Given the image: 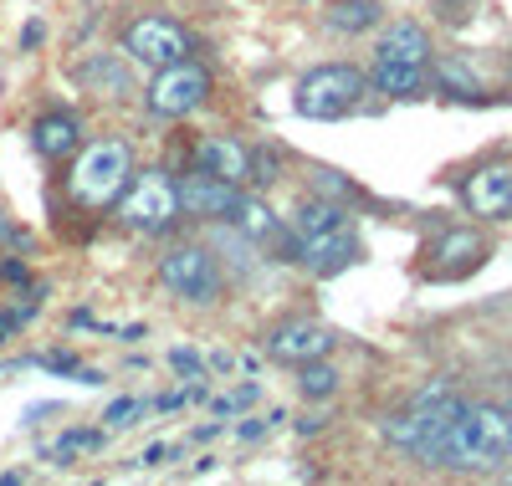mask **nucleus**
I'll return each instance as SVG.
<instances>
[{
  "mask_svg": "<svg viewBox=\"0 0 512 486\" xmlns=\"http://www.w3.org/2000/svg\"><path fill=\"white\" fill-rule=\"evenodd\" d=\"M512 461V410L507 405H466L451 430L441 435L436 456L425 466H441V471H466V476H487V471H502Z\"/></svg>",
  "mask_w": 512,
  "mask_h": 486,
  "instance_id": "nucleus-1",
  "label": "nucleus"
},
{
  "mask_svg": "<svg viewBox=\"0 0 512 486\" xmlns=\"http://www.w3.org/2000/svg\"><path fill=\"white\" fill-rule=\"evenodd\" d=\"M466 410V400L451 389V379H431L415 400H410V410H400V415H390L384 420V440L390 446H400V451H410L415 461H431L436 456V446H441V435L451 430V420Z\"/></svg>",
  "mask_w": 512,
  "mask_h": 486,
  "instance_id": "nucleus-2",
  "label": "nucleus"
},
{
  "mask_svg": "<svg viewBox=\"0 0 512 486\" xmlns=\"http://www.w3.org/2000/svg\"><path fill=\"white\" fill-rule=\"evenodd\" d=\"M369 93V77L349 62H323L313 72L297 77L292 87V108L297 118H313V123H333V118H349Z\"/></svg>",
  "mask_w": 512,
  "mask_h": 486,
  "instance_id": "nucleus-3",
  "label": "nucleus"
},
{
  "mask_svg": "<svg viewBox=\"0 0 512 486\" xmlns=\"http://www.w3.org/2000/svg\"><path fill=\"white\" fill-rule=\"evenodd\" d=\"M128 174H134V149L123 139H103V144H88L77 154V164L67 174V190H72L77 205L103 210L128 190Z\"/></svg>",
  "mask_w": 512,
  "mask_h": 486,
  "instance_id": "nucleus-4",
  "label": "nucleus"
},
{
  "mask_svg": "<svg viewBox=\"0 0 512 486\" xmlns=\"http://www.w3.org/2000/svg\"><path fill=\"white\" fill-rule=\"evenodd\" d=\"M159 282L175 292V297H185V302H195V307H210L221 297V261L210 256L205 246H169L164 256H159Z\"/></svg>",
  "mask_w": 512,
  "mask_h": 486,
  "instance_id": "nucleus-5",
  "label": "nucleus"
},
{
  "mask_svg": "<svg viewBox=\"0 0 512 486\" xmlns=\"http://www.w3.org/2000/svg\"><path fill=\"white\" fill-rule=\"evenodd\" d=\"M118 215H123L128 231H169L180 220V190H175V180H169L164 169L139 174V180L128 185Z\"/></svg>",
  "mask_w": 512,
  "mask_h": 486,
  "instance_id": "nucleus-6",
  "label": "nucleus"
},
{
  "mask_svg": "<svg viewBox=\"0 0 512 486\" xmlns=\"http://www.w3.org/2000/svg\"><path fill=\"white\" fill-rule=\"evenodd\" d=\"M144 98H149V113H154V118H190V113L210 98V72L195 67L190 57H185V62H169V67L154 72V82H149Z\"/></svg>",
  "mask_w": 512,
  "mask_h": 486,
  "instance_id": "nucleus-7",
  "label": "nucleus"
},
{
  "mask_svg": "<svg viewBox=\"0 0 512 486\" xmlns=\"http://www.w3.org/2000/svg\"><path fill=\"white\" fill-rule=\"evenodd\" d=\"M123 52L144 62V67H169V62H185L190 57V31L169 16H139L134 26L123 31Z\"/></svg>",
  "mask_w": 512,
  "mask_h": 486,
  "instance_id": "nucleus-8",
  "label": "nucleus"
},
{
  "mask_svg": "<svg viewBox=\"0 0 512 486\" xmlns=\"http://www.w3.org/2000/svg\"><path fill=\"white\" fill-rule=\"evenodd\" d=\"M292 261H303L313 277H338L359 261V236L349 231V220L318 231V236H292Z\"/></svg>",
  "mask_w": 512,
  "mask_h": 486,
  "instance_id": "nucleus-9",
  "label": "nucleus"
},
{
  "mask_svg": "<svg viewBox=\"0 0 512 486\" xmlns=\"http://www.w3.org/2000/svg\"><path fill=\"white\" fill-rule=\"evenodd\" d=\"M180 190V215H195V220H231L236 205H241V185L221 180V174H185V180H175Z\"/></svg>",
  "mask_w": 512,
  "mask_h": 486,
  "instance_id": "nucleus-10",
  "label": "nucleus"
},
{
  "mask_svg": "<svg viewBox=\"0 0 512 486\" xmlns=\"http://www.w3.org/2000/svg\"><path fill=\"white\" fill-rule=\"evenodd\" d=\"M461 200L482 220H512V159H492V164L472 169L461 185Z\"/></svg>",
  "mask_w": 512,
  "mask_h": 486,
  "instance_id": "nucleus-11",
  "label": "nucleus"
},
{
  "mask_svg": "<svg viewBox=\"0 0 512 486\" xmlns=\"http://www.w3.org/2000/svg\"><path fill=\"white\" fill-rule=\"evenodd\" d=\"M333 348V328L318 323V318H292V323H277L272 338H267V353L277 364H308V359H328Z\"/></svg>",
  "mask_w": 512,
  "mask_h": 486,
  "instance_id": "nucleus-12",
  "label": "nucleus"
},
{
  "mask_svg": "<svg viewBox=\"0 0 512 486\" xmlns=\"http://www.w3.org/2000/svg\"><path fill=\"white\" fill-rule=\"evenodd\" d=\"M195 164H200L205 174H221V180H231V185L256 180V154H251L241 139H231V134H210V139H200Z\"/></svg>",
  "mask_w": 512,
  "mask_h": 486,
  "instance_id": "nucleus-13",
  "label": "nucleus"
},
{
  "mask_svg": "<svg viewBox=\"0 0 512 486\" xmlns=\"http://www.w3.org/2000/svg\"><path fill=\"white\" fill-rule=\"evenodd\" d=\"M374 62H400V67H431V31L415 21H395L379 36Z\"/></svg>",
  "mask_w": 512,
  "mask_h": 486,
  "instance_id": "nucleus-14",
  "label": "nucleus"
},
{
  "mask_svg": "<svg viewBox=\"0 0 512 486\" xmlns=\"http://www.w3.org/2000/svg\"><path fill=\"white\" fill-rule=\"evenodd\" d=\"M431 267H436V277H461V272H472V267H482V256H487V241L477 236V231H446L436 246H431Z\"/></svg>",
  "mask_w": 512,
  "mask_h": 486,
  "instance_id": "nucleus-15",
  "label": "nucleus"
},
{
  "mask_svg": "<svg viewBox=\"0 0 512 486\" xmlns=\"http://www.w3.org/2000/svg\"><path fill=\"white\" fill-rule=\"evenodd\" d=\"M82 139V123L72 113H47V118H36V149L47 154V159H62L72 154Z\"/></svg>",
  "mask_w": 512,
  "mask_h": 486,
  "instance_id": "nucleus-16",
  "label": "nucleus"
},
{
  "mask_svg": "<svg viewBox=\"0 0 512 486\" xmlns=\"http://www.w3.org/2000/svg\"><path fill=\"white\" fill-rule=\"evenodd\" d=\"M236 231L246 236V241H272V236H282V215H272V205L267 200H251V195H241V205H236Z\"/></svg>",
  "mask_w": 512,
  "mask_h": 486,
  "instance_id": "nucleus-17",
  "label": "nucleus"
},
{
  "mask_svg": "<svg viewBox=\"0 0 512 486\" xmlns=\"http://www.w3.org/2000/svg\"><path fill=\"white\" fill-rule=\"evenodd\" d=\"M384 98H420L425 93V67H400V62H374L369 77Z\"/></svg>",
  "mask_w": 512,
  "mask_h": 486,
  "instance_id": "nucleus-18",
  "label": "nucleus"
},
{
  "mask_svg": "<svg viewBox=\"0 0 512 486\" xmlns=\"http://www.w3.org/2000/svg\"><path fill=\"white\" fill-rule=\"evenodd\" d=\"M82 82H88V93H103V98H128V93H134L128 67L118 57H93L88 67H82Z\"/></svg>",
  "mask_w": 512,
  "mask_h": 486,
  "instance_id": "nucleus-19",
  "label": "nucleus"
},
{
  "mask_svg": "<svg viewBox=\"0 0 512 486\" xmlns=\"http://www.w3.org/2000/svg\"><path fill=\"white\" fill-rule=\"evenodd\" d=\"M379 0H333L328 6V26L344 31V36H359V31H374L379 26Z\"/></svg>",
  "mask_w": 512,
  "mask_h": 486,
  "instance_id": "nucleus-20",
  "label": "nucleus"
},
{
  "mask_svg": "<svg viewBox=\"0 0 512 486\" xmlns=\"http://www.w3.org/2000/svg\"><path fill=\"white\" fill-rule=\"evenodd\" d=\"M344 205H333V200H303L297 205V215H292V236H318V231H328V226H344Z\"/></svg>",
  "mask_w": 512,
  "mask_h": 486,
  "instance_id": "nucleus-21",
  "label": "nucleus"
},
{
  "mask_svg": "<svg viewBox=\"0 0 512 486\" xmlns=\"http://www.w3.org/2000/svg\"><path fill=\"white\" fill-rule=\"evenodd\" d=\"M436 82L446 87L451 98H482V82H477V72L466 67L461 57H446V62H436Z\"/></svg>",
  "mask_w": 512,
  "mask_h": 486,
  "instance_id": "nucleus-22",
  "label": "nucleus"
},
{
  "mask_svg": "<svg viewBox=\"0 0 512 486\" xmlns=\"http://www.w3.org/2000/svg\"><path fill=\"white\" fill-rule=\"evenodd\" d=\"M297 389H303L308 400H328V394H338V369L323 364V359L297 364Z\"/></svg>",
  "mask_w": 512,
  "mask_h": 486,
  "instance_id": "nucleus-23",
  "label": "nucleus"
},
{
  "mask_svg": "<svg viewBox=\"0 0 512 486\" xmlns=\"http://www.w3.org/2000/svg\"><path fill=\"white\" fill-rule=\"evenodd\" d=\"M144 410H149V405H144V400H113V405H108V415H103V420H108V425H113V430H123V425H139V415H144Z\"/></svg>",
  "mask_w": 512,
  "mask_h": 486,
  "instance_id": "nucleus-24",
  "label": "nucleus"
},
{
  "mask_svg": "<svg viewBox=\"0 0 512 486\" xmlns=\"http://www.w3.org/2000/svg\"><path fill=\"white\" fill-rule=\"evenodd\" d=\"M436 11H441L446 26H466L477 16V0H436Z\"/></svg>",
  "mask_w": 512,
  "mask_h": 486,
  "instance_id": "nucleus-25",
  "label": "nucleus"
},
{
  "mask_svg": "<svg viewBox=\"0 0 512 486\" xmlns=\"http://www.w3.org/2000/svg\"><path fill=\"white\" fill-rule=\"evenodd\" d=\"M313 185L323 190V195H349V180L338 169H313Z\"/></svg>",
  "mask_w": 512,
  "mask_h": 486,
  "instance_id": "nucleus-26",
  "label": "nucleus"
},
{
  "mask_svg": "<svg viewBox=\"0 0 512 486\" xmlns=\"http://www.w3.org/2000/svg\"><path fill=\"white\" fill-rule=\"evenodd\" d=\"M169 364H175V369H185V374H200V359H195L190 348H175V353H169Z\"/></svg>",
  "mask_w": 512,
  "mask_h": 486,
  "instance_id": "nucleus-27",
  "label": "nucleus"
},
{
  "mask_svg": "<svg viewBox=\"0 0 512 486\" xmlns=\"http://www.w3.org/2000/svg\"><path fill=\"white\" fill-rule=\"evenodd\" d=\"M164 456H169V446H149V451H144V466H159Z\"/></svg>",
  "mask_w": 512,
  "mask_h": 486,
  "instance_id": "nucleus-28",
  "label": "nucleus"
},
{
  "mask_svg": "<svg viewBox=\"0 0 512 486\" xmlns=\"http://www.w3.org/2000/svg\"><path fill=\"white\" fill-rule=\"evenodd\" d=\"M0 236H11V220H0Z\"/></svg>",
  "mask_w": 512,
  "mask_h": 486,
  "instance_id": "nucleus-29",
  "label": "nucleus"
},
{
  "mask_svg": "<svg viewBox=\"0 0 512 486\" xmlns=\"http://www.w3.org/2000/svg\"><path fill=\"white\" fill-rule=\"evenodd\" d=\"M502 481H512V466H502Z\"/></svg>",
  "mask_w": 512,
  "mask_h": 486,
  "instance_id": "nucleus-30",
  "label": "nucleus"
},
{
  "mask_svg": "<svg viewBox=\"0 0 512 486\" xmlns=\"http://www.w3.org/2000/svg\"><path fill=\"white\" fill-rule=\"evenodd\" d=\"M0 333H11V323H0Z\"/></svg>",
  "mask_w": 512,
  "mask_h": 486,
  "instance_id": "nucleus-31",
  "label": "nucleus"
}]
</instances>
